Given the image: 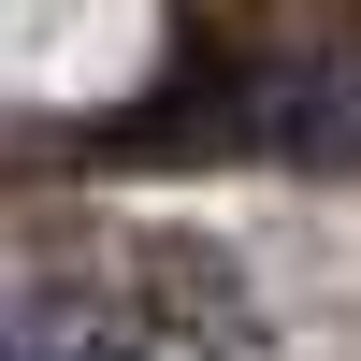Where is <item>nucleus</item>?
<instances>
[{
  "label": "nucleus",
  "mask_w": 361,
  "mask_h": 361,
  "mask_svg": "<svg viewBox=\"0 0 361 361\" xmlns=\"http://www.w3.org/2000/svg\"><path fill=\"white\" fill-rule=\"evenodd\" d=\"M0 361H44V333H15V318H0Z\"/></svg>",
  "instance_id": "1"
},
{
  "label": "nucleus",
  "mask_w": 361,
  "mask_h": 361,
  "mask_svg": "<svg viewBox=\"0 0 361 361\" xmlns=\"http://www.w3.org/2000/svg\"><path fill=\"white\" fill-rule=\"evenodd\" d=\"M87 361H145V347H87Z\"/></svg>",
  "instance_id": "2"
}]
</instances>
